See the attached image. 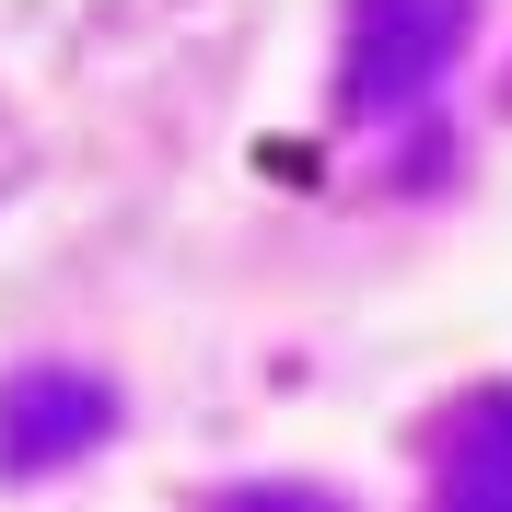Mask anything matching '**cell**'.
Returning a JSON list of instances; mask_svg holds the SVG:
<instances>
[{"label": "cell", "instance_id": "obj_1", "mask_svg": "<svg viewBox=\"0 0 512 512\" xmlns=\"http://www.w3.org/2000/svg\"><path fill=\"white\" fill-rule=\"evenodd\" d=\"M466 24L478 0H350V35H338V94L350 117H396L466 59Z\"/></svg>", "mask_w": 512, "mask_h": 512}, {"label": "cell", "instance_id": "obj_2", "mask_svg": "<svg viewBox=\"0 0 512 512\" xmlns=\"http://www.w3.org/2000/svg\"><path fill=\"white\" fill-rule=\"evenodd\" d=\"M117 431V384L70 373V361H35V373L0 384V478H47L70 454H94Z\"/></svg>", "mask_w": 512, "mask_h": 512}, {"label": "cell", "instance_id": "obj_3", "mask_svg": "<svg viewBox=\"0 0 512 512\" xmlns=\"http://www.w3.org/2000/svg\"><path fill=\"white\" fill-rule=\"evenodd\" d=\"M431 512H512V384L454 396L431 431Z\"/></svg>", "mask_w": 512, "mask_h": 512}, {"label": "cell", "instance_id": "obj_4", "mask_svg": "<svg viewBox=\"0 0 512 512\" xmlns=\"http://www.w3.org/2000/svg\"><path fill=\"white\" fill-rule=\"evenodd\" d=\"M222 512H350L338 489H233Z\"/></svg>", "mask_w": 512, "mask_h": 512}, {"label": "cell", "instance_id": "obj_5", "mask_svg": "<svg viewBox=\"0 0 512 512\" xmlns=\"http://www.w3.org/2000/svg\"><path fill=\"white\" fill-rule=\"evenodd\" d=\"M12 175H24V140H12V117H0V187H12Z\"/></svg>", "mask_w": 512, "mask_h": 512}]
</instances>
